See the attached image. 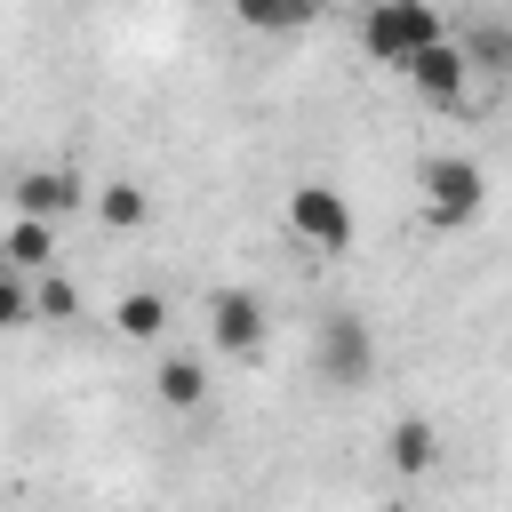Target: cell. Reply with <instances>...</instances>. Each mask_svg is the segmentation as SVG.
Segmentation results:
<instances>
[{"instance_id":"cell-1","label":"cell","mask_w":512,"mask_h":512,"mask_svg":"<svg viewBox=\"0 0 512 512\" xmlns=\"http://www.w3.org/2000/svg\"><path fill=\"white\" fill-rule=\"evenodd\" d=\"M360 40H368V56H376V64L408 72L424 48H440V40H448V16H440L432 0H368Z\"/></svg>"},{"instance_id":"cell-9","label":"cell","mask_w":512,"mask_h":512,"mask_svg":"<svg viewBox=\"0 0 512 512\" xmlns=\"http://www.w3.org/2000/svg\"><path fill=\"white\" fill-rule=\"evenodd\" d=\"M152 400H160V408H200V400H208V368H200L192 352H160V360H152Z\"/></svg>"},{"instance_id":"cell-3","label":"cell","mask_w":512,"mask_h":512,"mask_svg":"<svg viewBox=\"0 0 512 512\" xmlns=\"http://www.w3.org/2000/svg\"><path fill=\"white\" fill-rule=\"evenodd\" d=\"M312 368H320L328 392H360V384L376 376V336H368V320H360V312H328L320 336H312Z\"/></svg>"},{"instance_id":"cell-6","label":"cell","mask_w":512,"mask_h":512,"mask_svg":"<svg viewBox=\"0 0 512 512\" xmlns=\"http://www.w3.org/2000/svg\"><path fill=\"white\" fill-rule=\"evenodd\" d=\"M208 336H216V352L256 360L264 352V296L256 288H216L208 296Z\"/></svg>"},{"instance_id":"cell-2","label":"cell","mask_w":512,"mask_h":512,"mask_svg":"<svg viewBox=\"0 0 512 512\" xmlns=\"http://www.w3.org/2000/svg\"><path fill=\"white\" fill-rule=\"evenodd\" d=\"M288 232H296V248H312V256H344V248L360 240V216H352V200H344L336 184H296V192H288Z\"/></svg>"},{"instance_id":"cell-8","label":"cell","mask_w":512,"mask_h":512,"mask_svg":"<svg viewBox=\"0 0 512 512\" xmlns=\"http://www.w3.org/2000/svg\"><path fill=\"white\" fill-rule=\"evenodd\" d=\"M0 272H16V280H40V272H56V224L8 216V232H0Z\"/></svg>"},{"instance_id":"cell-5","label":"cell","mask_w":512,"mask_h":512,"mask_svg":"<svg viewBox=\"0 0 512 512\" xmlns=\"http://www.w3.org/2000/svg\"><path fill=\"white\" fill-rule=\"evenodd\" d=\"M8 208L32 216V224H64V216L88 208V184H80V168H24L8 184Z\"/></svg>"},{"instance_id":"cell-11","label":"cell","mask_w":512,"mask_h":512,"mask_svg":"<svg viewBox=\"0 0 512 512\" xmlns=\"http://www.w3.org/2000/svg\"><path fill=\"white\" fill-rule=\"evenodd\" d=\"M456 48L480 80H512V24H472V32H456Z\"/></svg>"},{"instance_id":"cell-14","label":"cell","mask_w":512,"mask_h":512,"mask_svg":"<svg viewBox=\"0 0 512 512\" xmlns=\"http://www.w3.org/2000/svg\"><path fill=\"white\" fill-rule=\"evenodd\" d=\"M32 320H80V288L64 272H40L32 280Z\"/></svg>"},{"instance_id":"cell-13","label":"cell","mask_w":512,"mask_h":512,"mask_svg":"<svg viewBox=\"0 0 512 512\" xmlns=\"http://www.w3.org/2000/svg\"><path fill=\"white\" fill-rule=\"evenodd\" d=\"M320 8H328V0H232V16L256 24V32H304Z\"/></svg>"},{"instance_id":"cell-15","label":"cell","mask_w":512,"mask_h":512,"mask_svg":"<svg viewBox=\"0 0 512 512\" xmlns=\"http://www.w3.org/2000/svg\"><path fill=\"white\" fill-rule=\"evenodd\" d=\"M0 328H32V288L16 272H0Z\"/></svg>"},{"instance_id":"cell-10","label":"cell","mask_w":512,"mask_h":512,"mask_svg":"<svg viewBox=\"0 0 512 512\" xmlns=\"http://www.w3.org/2000/svg\"><path fill=\"white\" fill-rule=\"evenodd\" d=\"M168 320H176V312H168V296H160V288H128V296L112 304V328H120L128 344H160V336H168Z\"/></svg>"},{"instance_id":"cell-7","label":"cell","mask_w":512,"mask_h":512,"mask_svg":"<svg viewBox=\"0 0 512 512\" xmlns=\"http://www.w3.org/2000/svg\"><path fill=\"white\" fill-rule=\"evenodd\" d=\"M440 448H448V440H440V424H432V416H416V408L384 424V464H392L400 480H424V472H440Z\"/></svg>"},{"instance_id":"cell-4","label":"cell","mask_w":512,"mask_h":512,"mask_svg":"<svg viewBox=\"0 0 512 512\" xmlns=\"http://www.w3.org/2000/svg\"><path fill=\"white\" fill-rule=\"evenodd\" d=\"M480 200H488V176H480L464 152L424 160V216H432V224H472Z\"/></svg>"},{"instance_id":"cell-12","label":"cell","mask_w":512,"mask_h":512,"mask_svg":"<svg viewBox=\"0 0 512 512\" xmlns=\"http://www.w3.org/2000/svg\"><path fill=\"white\" fill-rule=\"evenodd\" d=\"M88 208H96L112 232H136V224L152 216V192H144V184H128V176H112V184H96V192H88Z\"/></svg>"}]
</instances>
